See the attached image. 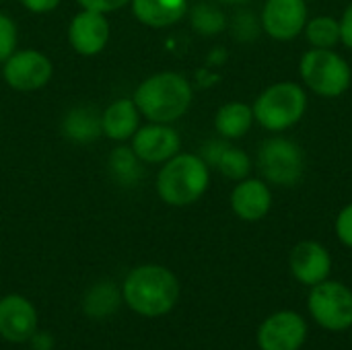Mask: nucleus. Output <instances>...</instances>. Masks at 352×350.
Here are the masks:
<instances>
[{
  "label": "nucleus",
  "mask_w": 352,
  "mask_h": 350,
  "mask_svg": "<svg viewBox=\"0 0 352 350\" xmlns=\"http://www.w3.org/2000/svg\"><path fill=\"white\" fill-rule=\"evenodd\" d=\"M122 297L132 311L144 318H159L175 307L179 299V283L165 266L146 264L134 268L126 276Z\"/></svg>",
  "instance_id": "1"
},
{
  "label": "nucleus",
  "mask_w": 352,
  "mask_h": 350,
  "mask_svg": "<svg viewBox=\"0 0 352 350\" xmlns=\"http://www.w3.org/2000/svg\"><path fill=\"white\" fill-rule=\"evenodd\" d=\"M134 103L151 122L171 124L190 109L192 87L177 72H159L138 85Z\"/></svg>",
  "instance_id": "2"
},
{
  "label": "nucleus",
  "mask_w": 352,
  "mask_h": 350,
  "mask_svg": "<svg viewBox=\"0 0 352 350\" xmlns=\"http://www.w3.org/2000/svg\"><path fill=\"white\" fill-rule=\"evenodd\" d=\"M208 165L198 155L177 153L165 167L159 171L157 177V192L165 204L171 206H188L202 198L208 188Z\"/></svg>",
  "instance_id": "3"
},
{
  "label": "nucleus",
  "mask_w": 352,
  "mask_h": 350,
  "mask_svg": "<svg viewBox=\"0 0 352 350\" xmlns=\"http://www.w3.org/2000/svg\"><path fill=\"white\" fill-rule=\"evenodd\" d=\"M254 120L270 132L295 126L307 109V95L297 83L270 85L254 103Z\"/></svg>",
  "instance_id": "4"
},
{
  "label": "nucleus",
  "mask_w": 352,
  "mask_h": 350,
  "mask_svg": "<svg viewBox=\"0 0 352 350\" xmlns=\"http://www.w3.org/2000/svg\"><path fill=\"white\" fill-rule=\"evenodd\" d=\"M299 70L305 85L322 97H340L351 87V66L332 50H309L301 58Z\"/></svg>",
  "instance_id": "5"
},
{
  "label": "nucleus",
  "mask_w": 352,
  "mask_h": 350,
  "mask_svg": "<svg viewBox=\"0 0 352 350\" xmlns=\"http://www.w3.org/2000/svg\"><path fill=\"white\" fill-rule=\"evenodd\" d=\"M258 165L262 175L283 188L297 186L305 173V157L297 142L289 138H268L262 142L258 153Z\"/></svg>",
  "instance_id": "6"
},
{
  "label": "nucleus",
  "mask_w": 352,
  "mask_h": 350,
  "mask_svg": "<svg viewBox=\"0 0 352 350\" xmlns=\"http://www.w3.org/2000/svg\"><path fill=\"white\" fill-rule=\"evenodd\" d=\"M311 318L330 332H342L352 326V291L334 281L316 285L309 293Z\"/></svg>",
  "instance_id": "7"
},
{
  "label": "nucleus",
  "mask_w": 352,
  "mask_h": 350,
  "mask_svg": "<svg viewBox=\"0 0 352 350\" xmlns=\"http://www.w3.org/2000/svg\"><path fill=\"white\" fill-rule=\"evenodd\" d=\"M52 72L54 68L50 58L37 50L14 52L2 68V76L8 83V87L25 93L45 87L52 78Z\"/></svg>",
  "instance_id": "8"
},
{
  "label": "nucleus",
  "mask_w": 352,
  "mask_h": 350,
  "mask_svg": "<svg viewBox=\"0 0 352 350\" xmlns=\"http://www.w3.org/2000/svg\"><path fill=\"white\" fill-rule=\"evenodd\" d=\"M307 338V324L295 311H278L264 320L258 330L262 350H299Z\"/></svg>",
  "instance_id": "9"
},
{
  "label": "nucleus",
  "mask_w": 352,
  "mask_h": 350,
  "mask_svg": "<svg viewBox=\"0 0 352 350\" xmlns=\"http://www.w3.org/2000/svg\"><path fill=\"white\" fill-rule=\"evenodd\" d=\"M307 25V4L305 0H266L262 10L264 31L278 39H295Z\"/></svg>",
  "instance_id": "10"
},
{
  "label": "nucleus",
  "mask_w": 352,
  "mask_h": 350,
  "mask_svg": "<svg viewBox=\"0 0 352 350\" xmlns=\"http://www.w3.org/2000/svg\"><path fill=\"white\" fill-rule=\"evenodd\" d=\"M179 134L169 124H148L132 136V151L144 163H165L179 153Z\"/></svg>",
  "instance_id": "11"
},
{
  "label": "nucleus",
  "mask_w": 352,
  "mask_h": 350,
  "mask_svg": "<svg viewBox=\"0 0 352 350\" xmlns=\"http://www.w3.org/2000/svg\"><path fill=\"white\" fill-rule=\"evenodd\" d=\"M37 332V311L21 295H8L0 301V336L8 342H27Z\"/></svg>",
  "instance_id": "12"
},
{
  "label": "nucleus",
  "mask_w": 352,
  "mask_h": 350,
  "mask_svg": "<svg viewBox=\"0 0 352 350\" xmlns=\"http://www.w3.org/2000/svg\"><path fill=\"white\" fill-rule=\"evenodd\" d=\"M68 39L76 54L95 56L107 45L109 23L103 17V12L82 8L68 27Z\"/></svg>",
  "instance_id": "13"
},
{
  "label": "nucleus",
  "mask_w": 352,
  "mask_h": 350,
  "mask_svg": "<svg viewBox=\"0 0 352 350\" xmlns=\"http://www.w3.org/2000/svg\"><path fill=\"white\" fill-rule=\"evenodd\" d=\"M289 264H291V272L295 274V278L307 287H316L328 281V274L332 270L330 254L318 241L297 243L291 252Z\"/></svg>",
  "instance_id": "14"
},
{
  "label": "nucleus",
  "mask_w": 352,
  "mask_h": 350,
  "mask_svg": "<svg viewBox=\"0 0 352 350\" xmlns=\"http://www.w3.org/2000/svg\"><path fill=\"white\" fill-rule=\"evenodd\" d=\"M272 206L270 188L260 179H241L231 194V208L241 221H260Z\"/></svg>",
  "instance_id": "15"
},
{
  "label": "nucleus",
  "mask_w": 352,
  "mask_h": 350,
  "mask_svg": "<svg viewBox=\"0 0 352 350\" xmlns=\"http://www.w3.org/2000/svg\"><path fill=\"white\" fill-rule=\"evenodd\" d=\"M202 161L208 165V167H214L217 171H221L225 177L229 179H245L252 171V161L250 157L229 144L227 140H208L204 146H202V153H200Z\"/></svg>",
  "instance_id": "16"
},
{
  "label": "nucleus",
  "mask_w": 352,
  "mask_h": 350,
  "mask_svg": "<svg viewBox=\"0 0 352 350\" xmlns=\"http://www.w3.org/2000/svg\"><path fill=\"white\" fill-rule=\"evenodd\" d=\"M140 111L132 99H118L101 113L103 134L111 140H128L138 130Z\"/></svg>",
  "instance_id": "17"
},
{
  "label": "nucleus",
  "mask_w": 352,
  "mask_h": 350,
  "mask_svg": "<svg viewBox=\"0 0 352 350\" xmlns=\"http://www.w3.org/2000/svg\"><path fill=\"white\" fill-rule=\"evenodd\" d=\"M134 17L148 27L175 25L188 12V0H132Z\"/></svg>",
  "instance_id": "18"
},
{
  "label": "nucleus",
  "mask_w": 352,
  "mask_h": 350,
  "mask_svg": "<svg viewBox=\"0 0 352 350\" xmlns=\"http://www.w3.org/2000/svg\"><path fill=\"white\" fill-rule=\"evenodd\" d=\"M62 134L78 144L97 140L103 134L101 113L93 105H76L62 120Z\"/></svg>",
  "instance_id": "19"
},
{
  "label": "nucleus",
  "mask_w": 352,
  "mask_h": 350,
  "mask_svg": "<svg viewBox=\"0 0 352 350\" xmlns=\"http://www.w3.org/2000/svg\"><path fill=\"white\" fill-rule=\"evenodd\" d=\"M254 124V109L245 103L233 101L217 111L214 128L223 138H241Z\"/></svg>",
  "instance_id": "20"
},
{
  "label": "nucleus",
  "mask_w": 352,
  "mask_h": 350,
  "mask_svg": "<svg viewBox=\"0 0 352 350\" xmlns=\"http://www.w3.org/2000/svg\"><path fill=\"white\" fill-rule=\"evenodd\" d=\"M109 173L113 177V182L122 188H134L140 184L144 169H142V161L138 159V155L128 149V146H120L109 155Z\"/></svg>",
  "instance_id": "21"
},
{
  "label": "nucleus",
  "mask_w": 352,
  "mask_h": 350,
  "mask_svg": "<svg viewBox=\"0 0 352 350\" xmlns=\"http://www.w3.org/2000/svg\"><path fill=\"white\" fill-rule=\"evenodd\" d=\"M120 305V291L111 283L95 285L85 297V311L91 318H105L113 314Z\"/></svg>",
  "instance_id": "22"
},
{
  "label": "nucleus",
  "mask_w": 352,
  "mask_h": 350,
  "mask_svg": "<svg viewBox=\"0 0 352 350\" xmlns=\"http://www.w3.org/2000/svg\"><path fill=\"white\" fill-rule=\"evenodd\" d=\"M190 23L200 35H217L227 27V17L212 2H198L190 10Z\"/></svg>",
  "instance_id": "23"
},
{
  "label": "nucleus",
  "mask_w": 352,
  "mask_h": 350,
  "mask_svg": "<svg viewBox=\"0 0 352 350\" xmlns=\"http://www.w3.org/2000/svg\"><path fill=\"white\" fill-rule=\"evenodd\" d=\"M305 35L314 47L332 50L340 41V23L334 17H316L305 25Z\"/></svg>",
  "instance_id": "24"
},
{
  "label": "nucleus",
  "mask_w": 352,
  "mask_h": 350,
  "mask_svg": "<svg viewBox=\"0 0 352 350\" xmlns=\"http://www.w3.org/2000/svg\"><path fill=\"white\" fill-rule=\"evenodd\" d=\"M231 31H233V37L237 41H254L260 33V25L256 21V14L250 10H239L233 17Z\"/></svg>",
  "instance_id": "25"
},
{
  "label": "nucleus",
  "mask_w": 352,
  "mask_h": 350,
  "mask_svg": "<svg viewBox=\"0 0 352 350\" xmlns=\"http://www.w3.org/2000/svg\"><path fill=\"white\" fill-rule=\"evenodd\" d=\"M16 52V25L0 12V62L4 64Z\"/></svg>",
  "instance_id": "26"
},
{
  "label": "nucleus",
  "mask_w": 352,
  "mask_h": 350,
  "mask_svg": "<svg viewBox=\"0 0 352 350\" xmlns=\"http://www.w3.org/2000/svg\"><path fill=\"white\" fill-rule=\"evenodd\" d=\"M336 235L344 245L352 248V204L340 210L336 219Z\"/></svg>",
  "instance_id": "27"
},
{
  "label": "nucleus",
  "mask_w": 352,
  "mask_h": 350,
  "mask_svg": "<svg viewBox=\"0 0 352 350\" xmlns=\"http://www.w3.org/2000/svg\"><path fill=\"white\" fill-rule=\"evenodd\" d=\"M132 0H78V4L87 10H97V12H111L122 6H126Z\"/></svg>",
  "instance_id": "28"
},
{
  "label": "nucleus",
  "mask_w": 352,
  "mask_h": 350,
  "mask_svg": "<svg viewBox=\"0 0 352 350\" xmlns=\"http://www.w3.org/2000/svg\"><path fill=\"white\" fill-rule=\"evenodd\" d=\"M340 41L352 50V4L344 10L340 21Z\"/></svg>",
  "instance_id": "29"
},
{
  "label": "nucleus",
  "mask_w": 352,
  "mask_h": 350,
  "mask_svg": "<svg viewBox=\"0 0 352 350\" xmlns=\"http://www.w3.org/2000/svg\"><path fill=\"white\" fill-rule=\"evenodd\" d=\"M21 4L31 12H50L60 4V0H21Z\"/></svg>",
  "instance_id": "30"
},
{
  "label": "nucleus",
  "mask_w": 352,
  "mask_h": 350,
  "mask_svg": "<svg viewBox=\"0 0 352 350\" xmlns=\"http://www.w3.org/2000/svg\"><path fill=\"white\" fill-rule=\"evenodd\" d=\"M217 2H223V4H245L248 0H217Z\"/></svg>",
  "instance_id": "31"
}]
</instances>
